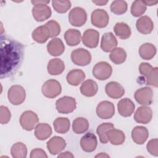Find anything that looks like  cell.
<instances>
[{
	"label": "cell",
	"mask_w": 158,
	"mask_h": 158,
	"mask_svg": "<svg viewBox=\"0 0 158 158\" xmlns=\"http://www.w3.org/2000/svg\"><path fill=\"white\" fill-rule=\"evenodd\" d=\"M23 46L8 36H1V78L14 75L22 62Z\"/></svg>",
	"instance_id": "cell-1"
},
{
	"label": "cell",
	"mask_w": 158,
	"mask_h": 158,
	"mask_svg": "<svg viewBox=\"0 0 158 158\" xmlns=\"http://www.w3.org/2000/svg\"><path fill=\"white\" fill-rule=\"evenodd\" d=\"M34 5L32 8L33 17L37 22H43L48 19L52 14L51 8L47 5L49 1H31Z\"/></svg>",
	"instance_id": "cell-2"
},
{
	"label": "cell",
	"mask_w": 158,
	"mask_h": 158,
	"mask_svg": "<svg viewBox=\"0 0 158 158\" xmlns=\"http://www.w3.org/2000/svg\"><path fill=\"white\" fill-rule=\"evenodd\" d=\"M69 21L74 27H81L87 20V14L85 10L80 7L73 8L69 14Z\"/></svg>",
	"instance_id": "cell-3"
},
{
	"label": "cell",
	"mask_w": 158,
	"mask_h": 158,
	"mask_svg": "<svg viewBox=\"0 0 158 158\" xmlns=\"http://www.w3.org/2000/svg\"><path fill=\"white\" fill-rule=\"evenodd\" d=\"M9 101L13 105L18 106L22 104L26 97L25 89L20 85H13L8 90Z\"/></svg>",
	"instance_id": "cell-4"
},
{
	"label": "cell",
	"mask_w": 158,
	"mask_h": 158,
	"mask_svg": "<svg viewBox=\"0 0 158 158\" xmlns=\"http://www.w3.org/2000/svg\"><path fill=\"white\" fill-rule=\"evenodd\" d=\"M77 106L75 99L70 96H63L56 101V107L60 114H69L72 112Z\"/></svg>",
	"instance_id": "cell-5"
},
{
	"label": "cell",
	"mask_w": 158,
	"mask_h": 158,
	"mask_svg": "<svg viewBox=\"0 0 158 158\" xmlns=\"http://www.w3.org/2000/svg\"><path fill=\"white\" fill-rule=\"evenodd\" d=\"M93 76L98 80H106L109 78L112 73L111 65L105 61L98 62L93 68Z\"/></svg>",
	"instance_id": "cell-6"
},
{
	"label": "cell",
	"mask_w": 158,
	"mask_h": 158,
	"mask_svg": "<svg viewBox=\"0 0 158 158\" xmlns=\"http://www.w3.org/2000/svg\"><path fill=\"white\" fill-rule=\"evenodd\" d=\"M39 119L36 113L31 110H26L21 115L19 122L22 127L27 131H31L38 125Z\"/></svg>",
	"instance_id": "cell-7"
},
{
	"label": "cell",
	"mask_w": 158,
	"mask_h": 158,
	"mask_svg": "<svg viewBox=\"0 0 158 158\" xmlns=\"http://www.w3.org/2000/svg\"><path fill=\"white\" fill-rule=\"evenodd\" d=\"M41 91L43 95L46 98H54L60 94L62 91V87L58 81L51 79L44 83Z\"/></svg>",
	"instance_id": "cell-8"
},
{
	"label": "cell",
	"mask_w": 158,
	"mask_h": 158,
	"mask_svg": "<svg viewBox=\"0 0 158 158\" xmlns=\"http://www.w3.org/2000/svg\"><path fill=\"white\" fill-rule=\"evenodd\" d=\"M70 57L73 63L79 66H86L91 60L90 52L83 48H78L73 50L71 53Z\"/></svg>",
	"instance_id": "cell-9"
},
{
	"label": "cell",
	"mask_w": 158,
	"mask_h": 158,
	"mask_svg": "<svg viewBox=\"0 0 158 158\" xmlns=\"http://www.w3.org/2000/svg\"><path fill=\"white\" fill-rule=\"evenodd\" d=\"M109 17L107 12L101 9L94 10L91 15V23L98 28H104L109 23Z\"/></svg>",
	"instance_id": "cell-10"
},
{
	"label": "cell",
	"mask_w": 158,
	"mask_h": 158,
	"mask_svg": "<svg viewBox=\"0 0 158 158\" xmlns=\"http://www.w3.org/2000/svg\"><path fill=\"white\" fill-rule=\"evenodd\" d=\"M96 114L102 119H109L115 114L114 104L108 101H103L99 103L96 107Z\"/></svg>",
	"instance_id": "cell-11"
},
{
	"label": "cell",
	"mask_w": 158,
	"mask_h": 158,
	"mask_svg": "<svg viewBox=\"0 0 158 158\" xmlns=\"http://www.w3.org/2000/svg\"><path fill=\"white\" fill-rule=\"evenodd\" d=\"M134 96L138 104L143 106L150 105L152 102V90L150 87L145 86L136 90Z\"/></svg>",
	"instance_id": "cell-12"
},
{
	"label": "cell",
	"mask_w": 158,
	"mask_h": 158,
	"mask_svg": "<svg viewBox=\"0 0 158 158\" xmlns=\"http://www.w3.org/2000/svg\"><path fill=\"white\" fill-rule=\"evenodd\" d=\"M99 38V32L94 29L90 28L86 30L83 33L81 40L85 46L89 48H94L98 46Z\"/></svg>",
	"instance_id": "cell-13"
},
{
	"label": "cell",
	"mask_w": 158,
	"mask_h": 158,
	"mask_svg": "<svg viewBox=\"0 0 158 158\" xmlns=\"http://www.w3.org/2000/svg\"><path fill=\"white\" fill-rule=\"evenodd\" d=\"M66 146L65 141L62 137L54 136L47 143V148L49 152L52 155L59 154L64 149Z\"/></svg>",
	"instance_id": "cell-14"
},
{
	"label": "cell",
	"mask_w": 158,
	"mask_h": 158,
	"mask_svg": "<svg viewBox=\"0 0 158 158\" xmlns=\"http://www.w3.org/2000/svg\"><path fill=\"white\" fill-rule=\"evenodd\" d=\"M98 145V140L96 135L92 133H88L83 135L80 139L81 149L87 152L94 151Z\"/></svg>",
	"instance_id": "cell-15"
},
{
	"label": "cell",
	"mask_w": 158,
	"mask_h": 158,
	"mask_svg": "<svg viewBox=\"0 0 158 158\" xmlns=\"http://www.w3.org/2000/svg\"><path fill=\"white\" fill-rule=\"evenodd\" d=\"M152 112L151 107L146 106L139 107L134 115L135 120L139 123H148L152 119Z\"/></svg>",
	"instance_id": "cell-16"
},
{
	"label": "cell",
	"mask_w": 158,
	"mask_h": 158,
	"mask_svg": "<svg viewBox=\"0 0 158 158\" xmlns=\"http://www.w3.org/2000/svg\"><path fill=\"white\" fill-rule=\"evenodd\" d=\"M105 91L109 97L113 99L120 98L125 93L123 87L117 81L109 82L105 86Z\"/></svg>",
	"instance_id": "cell-17"
},
{
	"label": "cell",
	"mask_w": 158,
	"mask_h": 158,
	"mask_svg": "<svg viewBox=\"0 0 158 158\" xmlns=\"http://www.w3.org/2000/svg\"><path fill=\"white\" fill-rule=\"evenodd\" d=\"M117 108L120 115L127 117L132 115L135 110V106L131 99L125 98L118 101L117 104Z\"/></svg>",
	"instance_id": "cell-18"
},
{
	"label": "cell",
	"mask_w": 158,
	"mask_h": 158,
	"mask_svg": "<svg viewBox=\"0 0 158 158\" xmlns=\"http://www.w3.org/2000/svg\"><path fill=\"white\" fill-rule=\"evenodd\" d=\"M117 40L114 34L111 32L104 33L101 38V48L106 52H111L117 48Z\"/></svg>",
	"instance_id": "cell-19"
},
{
	"label": "cell",
	"mask_w": 158,
	"mask_h": 158,
	"mask_svg": "<svg viewBox=\"0 0 158 158\" xmlns=\"http://www.w3.org/2000/svg\"><path fill=\"white\" fill-rule=\"evenodd\" d=\"M136 27L139 33L143 35H147L152 32L154 28V23L149 17L144 15L137 20Z\"/></svg>",
	"instance_id": "cell-20"
},
{
	"label": "cell",
	"mask_w": 158,
	"mask_h": 158,
	"mask_svg": "<svg viewBox=\"0 0 158 158\" xmlns=\"http://www.w3.org/2000/svg\"><path fill=\"white\" fill-rule=\"evenodd\" d=\"M149 136L148 129L143 126H136L131 131V138L133 141L138 144L144 143Z\"/></svg>",
	"instance_id": "cell-21"
},
{
	"label": "cell",
	"mask_w": 158,
	"mask_h": 158,
	"mask_svg": "<svg viewBox=\"0 0 158 158\" xmlns=\"http://www.w3.org/2000/svg\"><path fill=\"white\" fill-rule=\"evenodd\" d=\"M47 50L51 56H58L64 52L65 46L60 38H54L48 43Z\"/></svg>",
	"instance_id": "cell-22"
},
{
	"label": "cell",
	"mask_w": 158,
	"mask_h": 158,
	"mask_svg": "<svg viewBox=\"0 0 158 158\" xmlns=\"http://www.w3.org/2000/svg\"><path fill=\"white\" fill-rule=\"evenodd\" d=\"M50 31L45 25L38 27L32 32L31 36L34 41L38 43H45L50 38Z\"/></svg>",
	"instance_id": "cell-23"
},
{
	"label": "cell",
	"mask_w": 158,
	"mask_h": 158,
	"mask_svg": "<svg viewBox=\"0 0 158 158\" xmlns=\"http://www.w3.org/2000/svg\"><path fill=\"white\" fill-rule=\"evenodd\" d=\"M80 89L81 93L83 96L86 97H93L97 93L98 86L96 81L89 79L83 82Z\"/></svg>",
	"instance_id": "cell-24"
},
{
	"label": "cell",
	"mask_w": 158,
	"mask_h": 158,
	"mask_svg": "<svg viewBox=\"0 0 158 158\" xmlns=\"http://www.w3.org/2000/svg\"><path fill=\"white\" fill-rule=\"evenodd\" d=\"M85 78V73L80 69H73L69 72L66 80L69 84L72 86H78Z\"/></svg>",
	"instance_id": "cell-25"
},
{
	"label": "cell",
	"mask_w": 158,
	"mask_h": 158,
	"mask_svg": "<svg viewBox=\"0 0 158 158\" xmlns=\"http://www.w3.org/2000/svg\"><path fill=\"white\" fill-rule=\"evenodd\" d=\"M106 136L110 143L114 145H120L123 144L125 140L124 133L122 130L114 128L107 131Z\"/></svg>",
	"instance_id": "cell-26"
},
{
	"label": "cell",
	"mask_w": 158,
	"mask_h": 158,
	"mask_svg": "<svg viewBox=\"0 0 158 158\" xmlns=\"http://www.w3.org/2000/svg\"><path fill=\"white\" fill-rule=\"evenodd\" d=\"M48 73L51 75H57L61 74L65 69L64 62L59 58L51 59L47 66Z\"/></svg>",
	"instance_id": "cell-27"
},
{
	"label": "cell",
	"mask_w": 158,
	"mask_h": 158,
	"mask_svg": "<svg viewBox=\"0 0 158 158\" xmlns=\"http://www.w3.org/2000/svg\"><path fill=\"white\" fill-rule=\"evenodd\" d=\"M34 133L38 139L43 141L48 139L51 135L52 128L49 124L41 123L36 126Z\"/></svg>",
	"instance_id": "cell-28"
},
{
	"label": "cell",
	"mask_w": 158,
	"mask_h": 158,
	"mask_svg": "<svg viewBox=\"0 0 158 158\" xmlns=\"http://www.w3.org/2000/svg\"><path fill=\"white\" fill-rule=\"evenodd\" d=\"M64 39L66 43L70 46L78 44L81 41V32L76 29H69L64 34Z\"/></svg>",
	"instance_id": "cell-29"
},
{
	"label": "cell",
	"mask_w": 158,
	"mask_h": 158,
	"mask_svg": "<svg viewBox=\"0 0 158 158\" xmlns=\"http://www.w3.org/2000/svg\"><path fill=\"white\" fill-rule=\"evenodd\" d=\"M156 54V46L149 43L143 44L139 49V54L140 57L144 60H150L152 59Z\"/></svg>",
	"instance_id": "cell-30"
},
{
	"label": "cell",
	"mask_w": 158,
	"mask_h": 158,
	"mask_svg": "<svg viewBox=\"0 0 158 158\" xmlns=\"http://www.w3.org/2000/svg\"><path fill=\"white\" fill-rule=\"evenodd\" d=\"M114 31L115 34L122 40L128 39L131 34L130 27L124 22L117 23L114 27Z\"/></svg>",
	"instance_id": "cell-31"
},
{
	"label": "cell",
	"mask_w": 158,
	"mask_h": 158,
	"mask_svg": "<svg viewBox=\"0 0 158 158\" xmlns=\"http://www.w3.org/2000/svg\"><path fill=\"white\" fill-rule=\"evenodd\" d=\"M53 126L54 130L57 133L64 134L70 129V120L67 117H57L54 120Z\"/></svg>",
	"instance_id": "cell-32"
},
{
	"label": "cell",
	"mask_w": 158,
	"mask_h": 158,
	"mask_svg": "<svg viewBox=\"0 0 158 158\" xmlns=\"http://www.w3.org/2000/svg\"><path fill=\"white\" fill-rule=\"evenodd\" d=\"M110 60L115 64H121L123 63L127 58V53L122 48H115L109 54Z\"/></svg>",
	"instance_id": "cell-33"
},
{
	"label": "cell",
	"mask_w": 158,
	"mask_h": 158,
	"mask_svg": "<svg viewBox=\"0 0 158 158\" xmlns=\"http://www.w3.org/2000/svg\"><path fill=\"white\" fill-rule=\"evenodd\" d=\"M89 128L88 121L83 117H77L72 123V130L77 134H81L88 130Z\"/></svg>",
	"instance_id": "cell-34"
},
{
	"label": "cell",
	"mask_w": 158,
	"mask_h": 158,
	"mask_svg": "<svg viewBox=\"0 0 158 158\" xmlns=\"http://www.w3.org/2000/svg\"><path fill=\"white\" fill-rule=\"evenodd\" d=\"M10 153L14 158H25L27 154V148L25 144L18 142L12 145Z\"/></svg>",
	"instance_id": "cell-35"
},
{
	"label": "cell",
	"mask_w": 158,
	"mask_h": 158,
	"mask_svg": "<svg viewBox=\"0 0 158 158\" xmlns=\"http://www.w3.org/2000/svg\"><path fill=\"white\" fill-rule=\"evenodd\" d=\"M114 128V125L112 123H103L99 125L96 130V133L99 136V141L103 143V144H106L109 141L106 133L107 131L111 128Z\"/></svg>",
	"instance_id": "cell-36"
},
{
	"label": "cell",
	"mask_w": 158,
	"mask_h": 158,
	"mask_svg": "<svg viewBox=\"0 0 158 158\" xmlns=\"http://www.w3.org/2000/svg\"><path fill=\"white\" fill-rule=\"evenodd\" d=\"M128 5L126 1L122 0L114 1L110 6V11L117 15H122L127 10Z\"/></svg>",
	"instance_id": "cell-37"
},
{
	"label": "cell",
	"mask_w": 158,
	"mask_h": 158,
	"mask_svg": "<svg viewBox=\"0 0 158 158\" xmlns=\"http://www.w3.org/2000/svg\"><path fill=\"white\" fill-rule=\"evenodd\" d=\"M146 10V6L143 1L136 0L133 2L131 6V14L133 16L138 17L143 15Z\"/></svg>",
	"instance_id": "cell-38"
},
{
	"label": "cell",
	"mask_w": 158,
	"mask_h": 158,
	"mask_svg": "<svg viewBox=\"0 0 158 158\" xmlns=\"http://www.w3.org/2000/svg\"><path fill=\"white\" fill-rule=\"evenodd\" d=\"M52 5L54 9L60 14L67 12L72 6L70 1H52Z\"/></svg>",
	"instance_id": "cell-39"
},
{
	"label": "cell",
	"mask_w": 158,
	"mask_h": 158,
	"mask_svg": "<svg viewBox=\"0 0 158 158\" xmlns=\"http://www.w3.org/2000/svg\"><path fill=\"white\" fill-rule=\"evenodd\" d=\"M45 25L48 27L50 31V38H55L58 36L60 33V27L59 23L54 20L48 21L45 23Z\"/></svg>",
	"instance_id": "cell-40"
},
{
	"label": "cell",
	"mask_w": 158,
	"mask_h": 158,
	"mask_svg": "<svg viewBox=\"0 0 158 158\" xmlns=\"http://www.w3.org/2000/svg\"><path fill=\"white\" fill-rule=\"evenodd\" d=\"M157 74H158V68L157 67L152 68L151 72L146 77V84L148 85L157 87L158 86Z\"/></svg>",
	"instance_id": "cell-41"
},
{
	"label": "cell",
	"mask_w": 158,
	"mask_h": 158,
	"mask_svg": "<svg viewBox=\"0 0 158 158\" xmlns=\"http://www.w3.org/2000/svg\"><path fill=\"white\" fill-rule=\"evenodd\" d=\"M11 117L10 112L9 109L4 106H0V122L1 124L7 123Z\"/></svg>",
	"instance_id": "cell-42"
},
{
	"label": "cell",
	"mask_w": 158,
	"mask_h": 158,
	"mask_svg": "<svg viewBox=\"0 0 158 158\" xmlns=\"http://www.w3.org/2000/svg\"><path fill=\"white\" fill-rule=\"evenodd\" d=\"M158 139L157 138L152 139L148 141L146 148L147 151L151 154L154 156H158Z\"/></svg>",
	"instance_id": "cell-43"
},
{
	"label": "cell",
	"mask_w": 158,
	"mask_h": 158,
	"mask_svg": "<svg viewBox=\"0 0 158 158\" xmlns=\"http://www.w3.org/2000/svg\"><path fill=\"white\" fill-rule=\"evenodd\" d=\"M152 66L147 62H142L139 66V72L141 75L147 77L152 69Z\"/></svg>",
	"instance_id": "cell-44"
},
{
	"label": "cell",
	"mask_w": 158,
	"mask_h": 158,
	"mask_svg": "<svg viewBox=\"0 0 158 158\" xmlns=\"http://www.w3.org/2000/svg\"><path fill=\"white\" fill-rule=\"evenodd\" d=\"M30 158H39V157H42V158H47L48 156L46 153V152L43 150L42 149L40 148H36L33 150H31L30 152Z\"/></svg>",
	"instance_id": "cell-45"
},
{
	"label": "cell",
	"mask_w": 158,
	"mask_h": 158,
	"mask_svg": "<svg viewBox=\"0 0 158 158\" xmlns=\"http://www.w3.org/2000/svg\"><path fill=\"white\" fill-rule=\"evenodd\" d=\"M59 158V157H67V158H70V157H73L74 156L72 154V153H71L69 151H65L64 152H62L60 153L59 155H58L57 156Z\"/></svg>",
	"instance_id": "cell-46"
},
{
	"label": "cell",
	"mask_w": 158,
	"mask_h": 158,
	"mask_svg": "<svg viewBox=\"0 0 158 158\" xmlns=\"http://www.w3.org/2000/svg\"><path fill=\"white\" fill-rule=\"evenodd\" d=\"M92 2L97 6H104L108 2V1H92Z\"/></svg>",
	"instance_id": "cell-47"
},
{
	"label": "cell",
	"mask_w": 158,
	"mask_h": 158,
	"mask_svg": "<svg viewBox=\"0 0 158 158\" xmlns=\"http://www.w3.org/2000/svg\"><path fill=\"white\" fill-rule=\"evenodd\" d=\"M143 2H144V3L146 4V6H149L156 5V4L158 2L157 1H143Z\"/></svg>",
	"instance_id": "cell-48"
},
{
	"label": "cell",
	"mask_w": 158,
	"mask_h": 158,
	"mask_svg": "<svg viewBox=\"0 0 158 158\" xmlns=\"http://www.w3.org/2000/svg\"><path fill=\"white\" fill-rule=\"evenodd\" d=\"M95 157H110V156L107 154H106V153H103V152H101L100 154H97Z\"/></svg>",
	"instance_id": "cell-49"
}]
</instances>
